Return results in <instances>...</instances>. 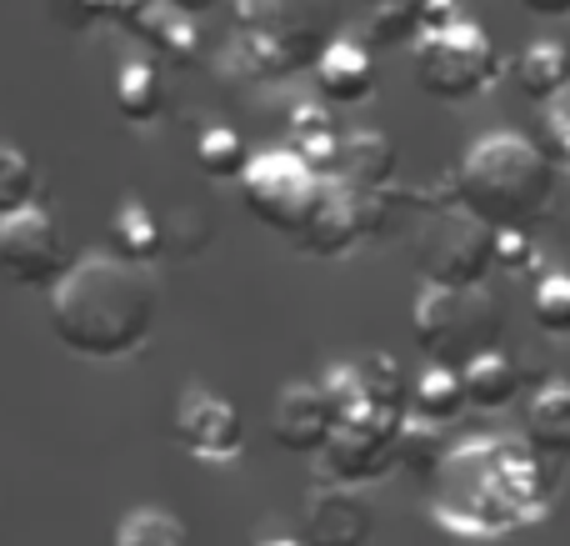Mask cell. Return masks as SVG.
Listing matches in <instances>:
<instances>
[{"label":"cell","mask_w":570,"mask_h":546,"mask_svg":"<svg viewBox=\"0 0 570 546\" xmlns=\"http://www.w3.org/2000/svg\"><path fill=\"white\" fill-rule=\"evenodd\" d=\"M431 517L461 542H501L535 527L551 507L541 451L521 437H471L445 451L435 471Z\"/></svg>","instance_id":"obj_1"},{"label":"cell","mask_w":570,"mask_h":546,"mask_svg":"<svg viewBox=\"0 0 570 546\" xmlns=\"http://www.w3.org/2000/svg\"><path fill=\"white\" fill-rule=\"evenodd\" d=\"M156 326V286L146 266L96 251L60 271L50 286V331L86 361H120Z\"/></svg>","instance_id":"obj_2"},{"label":"cell","mask_w":570,"mask_h":546,"mask_svg":"<svg viewBox=\"0 0 570 546\" xmlns=\"http://www.w3.org/2000/svg\"><path fill=\"white\" fill-rule=\"evenodd\" d=\"M455 191H461V206L481 216L491 231H525L551 206L556 160L546 156V146L515 136V130H491L455 166Z\"/></svg>","instance_id":"obj_3"},{"label":"cell","mask_w":570,"mask_h":546,"mask_svg":"<svg viewBox=\"0 0 570 546\" xmlns=\"http://www.w3.org/2000/svg\"><path fill=\"white\" fill-rule=\"evenodd\" d=\"M341 36V0H236V66L250 80L311 70Z\"/></svg>","instance_id":"obj_4"},{"label":"cell","mask_w":570,"mask_h":546,"mask_svg":"<svg viewBox=\"0 0 570 546\" xmlns=\"http://www.w3.org/2000/svg\"><path fill=\"white\" fill-rule=\"evenodd\" d=\"M411 331H415V347L431 361L461 367L465 357L495 347L501 306L481 286H435V281H425L411 306Z\"/></svg>","instance_id":"obj_5"},{"label":"cell","mask_w":570,"mask_h":546,"mask_svg":"<svg viewBox=\"0 0 570 546\" xmlns=\"http://www.w3.org/2000/svg\"><path fill=\"white\" fill-rule=\"evenodd\" d=\"M501 76V56H495V40L485 36L475 20H455L445 30H431L421 40V56H415V80H421L425 96L435 100H475L495 86Z\"/></svg>","instance_id":"obj_6"},{"label":"cell","mask_w":570,"mask_h":546,"mask_svg":"<svg viewBox=\"0 0 570 546\" xmlns=\"http://www.w3.org/2000/svg\"><path fill=\"white\" fill-rule=\"evenodd\" d=\"M325 181L331 176L311 170L295 150H261L240 170V196L261 226L281 231V236H301L325 196Z\"/></svg>","instance_id":"obj_7"},{"label":"cell","mask_w":570,"mask_h":546,"mask_svg":"<svg viewBox=\"0 0 570 546\" xmlns=\"http://www.w3.org/2000/svg\"><path fill=\"white\" fill-rule=\"evenodd\" d=\"M495 266V231L465 206L425 211L415 231V271L435 286H481Z\"/></svg>","instance_id":"obj_8"},{"label":"cell","mask_w":570,"mask_h":546,"mask_svg":"<svg viewBox=\"0 0 570 546\" xmlns=\"http://www.w3.org/2000/svg\"><path fill=\"white\" fill-rule=\"evenodd\" d=\"M395 427H401V411H385L375 401H361L355 411L335 417L321 457V477L341 481V487H365V481H381L395 467Z\"/></svg>","instance_id":"obj_9"},{"label":"cell","mask_w":570,"mask_h":546,"mask_svg":"<svg viewBox=\"0 0 570 546\" xmlns=\"http://www.w3.org/2000/svg\"><path fill=\"white\" fill-rule=\"evenodd\" d=\"M70 266L66 236H60L56 216L46 206H20L0 216V271L20 286H56L60 271Z\"/></svg>","instance_id":"obj_10"},{"label":"cell","mask_w":570,"mask_h":546,"mask_svg":"<svg viewBox=\"0 0 570 546\" xmlns=\"http://www.w3.org/2000/svg\"><path fill=\"white\" fill-rule=\"evenodd\" d=\"M170 437L196 461H236L246 451V417L236 411V401L190 387L180 391L176 411H170Z\"/></svg>","instance_id":"obj_11"},{"label":"cell","mask_w":570,"mask_h":546,"mask_svg":"<svg viewBox=\"0 0 570 546\" xmlns=\"http://www.w3.org/2000/svg\"><path fill=\"white\" fill-rule=\"evenodd\" d=\"M371 532H375V511L365 497H355V487L325 481L305 501V537H311V546H371Z\"/></svg>","instance_id":"obj_12"},{"label":"cell","mask_w":570,"mask_h":546,"mask_svg":"<svg viewBox=\"0 0 570 546\" xmlns=\"http://www.w3.org/2000/svg\"><path fill=\"white\" fill-rule=\"evenodd\" d=\"M331 427H335V411H331V401L321 397L315 381H291L276 397V411H271V437H276V447L295 451V457H315V451L325 447V437H331Z\"/></svg>","instance_id":"obj_13"},{"label":"cell","mask_w":570,"mask_h":546,"mask_svg":"<svg viewBox=\"0 0 570 546\" xmlns=\"http://www.w3.org/2000/svg\"><path fill=\"white\" fill-rule=\"evenodd\" d=\"M361 236H365L361 191H351L345 181L331 176V181H325L321 206H315V216L305 221V231L295 241H301V251H311V256H345V251H351Z\"/></svg>","instance_id":"obj_14"},{"label":"cell","mask_w":570,"mask_h":546,"mask_svg":"<svg viewBox=\"0 0 570 546\" xmlns=\"http://www.w3.org/2000/svg\"><path fill=\"white\" fill-rule=\"evenodd\" d=\"M311 76L325 106H361L375 96V56L351 36H335L325 56L311 66Z\"/></svg>","instance_id":"obj_15"},{"label":"cell","mask_w":570,"mask_h":546,"mask_svg":"<svg viewBox=\"0 0 570 546\" xmlns=\"http://www.w3.org/2000/svg\"><path fill=\"white\" fill-rule=\"evenodd\" d=\"M335 181H345L351 191H375L391 186L395 176V140L385 130H345L341 150H335Z\"/></svg>","instance_id":"obj_16"},{"label":"cell","mask_w":570,"mask_h":546,"mask_svg":"<svg viewBox=\"0 0 570 546\" xmlns=\"http://www.w3.org/2000/svg\"><path fill=\"white\" fill-rule=\"evenodd\" d=\"M461 387H465V401L481 411H501L521 397V367H515L505 351L485 347L475 357L461 361Z\"/></svg>","instance_id":"obj_17"},{"label":"cell","mask_w":570,"mask_h":546,"mask_svg":"<svg viewBox=\"0 0 570 546\" xmlns=\"http://www.w3.org/2000/svg\"><path fill=\"white\" fill-rule=\"evenodd\" d=\"M525 441L541 457L570 461V381H546L525 407Z\"/></svg>","instance_id":"obj_18"},{"label":"cell","mask_w":570,"mask_h":546,"mask_svg":"<svg viewBox=\"0 0 570 546\" xmlns=\"http://www.w3.org/2000/svg\"><path fill=\"white\" fill-rule=\"evenodd\" d=\"M130 30H136L140 40H150V46H156L170 66H196V60H200V26H196V16L166 6V0H150L146 16H140Z\"/></svg>","instance_id":"obj_19"},{"label":"cell","mask_w":570,"mask_h":546,"mask_svg":"<svg viewBox=\"0 0 570 546\" xmlns=\"http://www.w3.org/2000/svg\"><path fill=\"white\" fill-rule=\"evenodd\" d=\"M116 110L130 126H150L166 110V80H160L156 60H126L116 70Z\"/></svg>","instance_id":"obj_20"},{"label":"cell","mask_w":570,"mask_h":546,"mask_svg":"<svg viewBox=\"0 0 570 546\" xmlns=\"http://www.w3.org/2000/svg\"><path fill=\"white\" fill-rule=\"evenodd\" d=\"M515 80L531 100H556L561 90H570V50L561 40H531L515 56Z\"/></svg>","instance_id":"obj_21"},{"label":"cell","mask_w":570,"mask_h":546,"mask_svg":"<svg viewBox=\"0 0 570 546\" xmlns=\"http://www.w3.org/2000/svg\"><path fill=\"white\" fill-rule=\"evenodd\" d=\"M465 407H471V401H465V387H461V367L431 361V367L421 371V381L411 387V411H415V417H425V421L451 427Z\"/></svg>","instance_id":"obj_22"},{"label":"cell","mask_w":570,"mask_h":546,"mask_svg":"<svg viewBox=\"0 0 570 546\" xmlns=\"http://www.w3.org/2000/svg\"><path fill=\"white\" fill-rule=\"evenodd\" d=\"M445 427L441 421H425L415 411H401V427H395V467L415 471V477H435L445 461Z\"/></svg>","instance_id":"obj_23"},{"label":"cell","mask_w":570,"mask_h":546,"mask_svg":"<svg viewBox=\"0 0 570 546\" xmlns=\"http://www.w3.org/2000/svg\"><path fill=\"white\" fill-rule=\"evenodd\" d=\"M110 246H116V256L136 261V266H150V261L166 251V226H160L140 201H126V206H116V216H110Z\"/></svg>","instance_id":"obj_24"},{"label":"cell","mask_w":570,"mask_h":546,"mask_svg":"<svg viewBox=\"0 0 570 546\" xmlns=\"http://www.w3.org/2000/svg\"><path fill=\"white\" fill-rule=\"evenodd\" d=\"M110 546H196V537H190V527L176 517V511L136 507L116 521Z\"/></svg>","instance_id":"obj_25"},{"label":"cell","mask_w":570,"mask_h":546,"mask_svg":"<svg viewBox=\"0 0 570 546\" xmlns=\"http://www.w3.org/2000/svg\"><path fill=\"white\" fill-rule=\"evenodd\" d=\"M196 160H200V170H206V176L240 181L250 150H246V140H240V130H230V126H200L196 130Z\"/></svg>","instance_id":"obj_26"},{"label":"cell","mask_w":570,"mask_h":546,"mask_svg":"<svg viewBox=\"0 0 570 546\" xmlns=\"http://www.w3.org/2000/svg\"><path fill=\"white\" fill-rule=\"evenodd\" d=\"M355 371H361L365 401H375V407H385V411H405V407H411L405 371H401V361H395L391 351H371L365 361H355Z\"/></svg>","instance_id":"obj_27"},{"label":"cell","mask_w":570,"mask_h":546,"mask_svg":"<svg viewBox=\"0 0 570 546\" xmlns=\"http://www.w3.org/2000/svg\"><path fill=\"white\" fill-rule=\"evenodd\" d=\"M365 30L375 46H401L421 30V0H365Z\"/></svg>","instance_id":"obj_28"},{"label":"cell","mask_w":570,"mask_h":546,"mask_svg":"<svg viewBox=\"0 0 570 546\" xmlns=\"http://www.w3.org/2000/svg\"><path fill=\"white\" fill-rule=\"evenodd\" d=\"M531 316L546 337H570V271H546L535 281Z\"/></svg>","instance_id":"obj_29"},{"label":"cell","mask_w":570,"mask_h":546,"mask_svg":"<svg viewBox=\"0 0 570 546\" xmlns=\"http://www.w3.org/2000/svg\"><path fill=\"white\" fill-rule=\"evenodd\" d=\"M36 201V160L16 146H0V216Z\"/></svg>","instance_id":"obj_30"},{"label":"cell","mask_w":570,"mask_h":546,"mask_svg":"<svg viewBox=\"0 0 570 546\" xmlns=\"http://www.w3.org/2000/svg\"><path fill=\"white\" fill-rule=\"evenodd\" d=\"M495 266L511 271V276H525V271L541 266V251H535V241L525 231L505 226V231H495Z\"/></svg>","instance_id":"obj_31"},{"label":"cell","mask_w":570,"mask_h":546,"mask_svg":"<svg viewBox=\"0 0 570 546\" xmlns=\"http://www.w3.org/2000/svg\"><path fill=\"white\" fill-rule=\"evenodd\" d=\"M315 387H321V397L331 401V411H335V417H345V411H355V407H361V401H365L361 371H355V367H331L321 381H315Z\"/></svg>","instance_id":"obj_32"},{"label":"cell","mask_w":570,"mask_h":546,"mask_svg":"<svg viewBox=\"0 0 570 546\" xmlns=\"http://www.w3.org/2000/svg\"><path fill=\"white\" fill-rule=\"evenodd\" d=\"M546 156L570 170V90L546 100Z\"/></svg>","instance_id":"obj_33"},{"label":"cell","mask_w":570,"mask_h":546,"mask_svg":"<svg viewBox=\"0 0 570 546\" xmlns=\"http://www.w3.org/2000/svg\"><path fill=\"white\" fill-rule=\"evenodd\" d=\"M285 130H291V146L295 140H311V136H325L331 126V106L325 100H305V106H295L291 116H285Z\"/></svg>","instance_id":"obj_34"},{"label":"cell","mask_w":570,"mask_h":546,"mask_svg":"<svg viewBox=\"0 0 570 546\" xmlns=\"http://www.w3.org/2000/svg\"><path fill=\"white\" fill-rule=\"evenodd\" d=\"M50 10H56V20L66 30H90L96 20H106L110 0H50Z\"/></svg>","instance_id":"obj_35"},{"label":"cell","mask_w":570,"mask_h":546,"mask_svg":"<svg viewBox=\"0 0 570 546\" xmlns=\"http://www.w3.org/2000/svg\"><path fill=\"white\" fill-rule=\"evenodd\" d=\"M461 20V10H455V0H421V36H431V30H445Z\"/></svg>","instance_id":"obj_36"},{"label":"cell","mask_w":570,"mask_h":546,"mask_svg":"<svg viewBox=\"0 0 570 546\" xmlns=\"http://www.w3.org/2000/svg\"><path fill=\"white\" fill-rule=\"evenodd\" d=\"M146 6H150V0H110L106 20H116V26H136V20L146 16Z\"/></svg>","instance_id":"obj_37"},{"label":"cell","mask_w":570,"mask_h":546,"mask_svg":"<svg viewBox=\"0 0 570 546\" xmlns=\"http://www.w3.org/2000/svg\"><path fill=\"white\" fill-rule=\"evenodd\" d=\"M521 6L535 16H570V0H521Z\"/></svg>","instance_id":"obj_38"},{"label":"cell","mask_w":570,"mask_h":546,"mask_svg":"<svg viewBox=\"0 0 570 546\" xmlns=\"http://www.w3.org/2000/svg\"><path fill=\"white\" fill-rule=\"evenodd\" d=\"M166 6H176V10H186V16H206L216 0H166Z\"/></svg>","instance_id":"obj_39"},{"label":"cell","mask_w":570,"mask_h":546,"mask_svg":"<svg viewBox=\"0 0 570 546\" xmlns=\"http://www.w3.org/2000/svg\"><path fill=\"white\" fill-rule=\"evenodd\" d=\"M261 546H311V542H301V537H271V542H261Z\"/></svg>","instance_id":"obj_40"}]
</instances>
